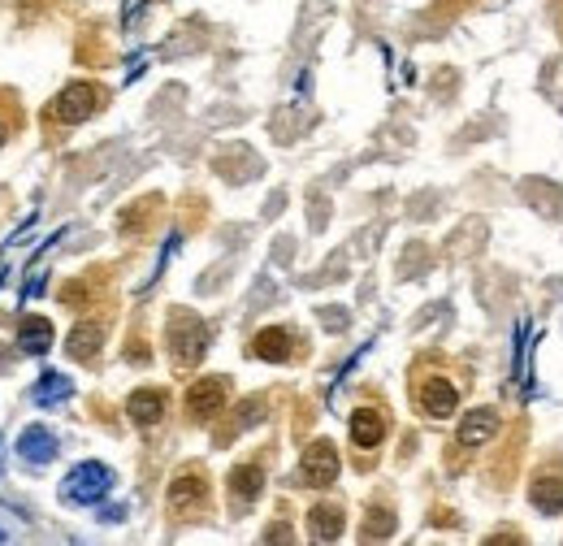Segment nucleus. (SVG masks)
Wrapping results in <instances>:
<instances>
[{
    "mask_svg": "<svg viewBox=\"0 0 563 546\" xmlns=\"http://www.w3.org/2000/svg\"><path fill=\"white\" fill-rule=\"evenodd\" d=\"M18 130V96H9V91H0V148L9 143V135Z\"/></svg>",
    "mask_w": 563,
    "mask_h": 546,
    "instance_id": "412c9836",
    "label": "nucleus"
},
{
    "mask_svg": "<svg viewBox=\"0 0 563 546\" xmlns=\"http://www.w3.org/2000/svg\"><path fill=\"white\" fill-rule=\"evenodd\" d=\"M104 104H109V91L100 83H91V78H78V83H65L52 96V104H44V126L70 130L78 122H87V117H96Z\"/></svg>",
    "mask_w": 563,
    "mask_h": 546,
    "instance_id": "7ed1b4c3",
    "label": "nucleus"
},
{
    "mask_svg": "<svg viewBox=\"0 0 563 546\" xmlns=\"http://www.w3.org/2000/svg\"><path fill=\"white\" fill-rule=\"evenodd\" d=\"M386 434H390V416L382 403H364V408L351 412V447L360 455H373L386 442Z\"/></svg>",
    "mask_w": 563,
    "mask_h": 546,
    "instance_id": "1a4fd4ad",
    "label": "nucleus"
},
{
    "mask_svg": "<svg viewBox=\"0 0 563 546\" xmlns=\"http://www.w3.org/2000/svg\"><path fill=\"white\" fill-rule=\"evenodd\" d=\"M395 507H386V503H373L369 512H364V525H360V538L364 542H386L390 533H395Z\"/></svg>",
    "mask_w": 563,
    "mask_h": 546,
    "instance_id": "6ab92c4d",
    "label": "nucleus"
},
{
    "mask_svg": "<svg viewBox=\"0 0 563 546\" xmlns=\"http://www.w3.org/2000/svg\"><path fill=\"white\" fill-rule=\"evenodd\" d=\"M529 503L538 507L542 516H559L563 512V473L555 464H546L533 473V486H529Z\"/></svg>",
    "mask_w": 563,
    "mask_h": 546,
    "instance_id": "ddd939ff",
    "label": "nucleus"
},
{
    "mask_svg": "<svg viewBox=\"0 0 563 546\" xmlns=\"http://www.w3.org/2000/svg\"><path fill=\"white\" fill-rule=\"evenodd\" d=\"M48 347H52V321L48 317H22L18 351H26V356H48Z\"/></svg>",
    "mask_w": 563,
    "mask_h": 546,
    "instance_id": "a211bd4d",
    "label": "nucleus"
},
{
    "mask_svg": "<svg viewBox=\"0 0 563 546\" xmlns=\"http://www.w3.org/2000/svg\"><path fill=\"white\" fill-rule=\"evenodd\" d=\"M412 403L425 421H447L460 408V382L442 373V360L434 364V356H425L412 369Z\"/></svg>",
    "mask_w": 563,
    "mask_h": 546,
    "instance_id": "f257e3e1",
    "label": "nucleus"
},
{
    "mask_svg": "<svg viewBox=\"0 0 563 546\" xmlns=\"http://www.w3.org/2000/svg\"><path fill=\"white\" fill-rule=\"evenodd\" d=\"M18 455L26 464H48L52 455H57V434L44 425H26L22 438H18Z\"/></svg>",
    "mask_w": 563,
    "mask_h": 546,
    "instance_id": "dca6fc26",
    "label": "nucleus"
},
{
    "mask_svg": "<svg viewBox=\"0 0 563 546\" xmlns=\"http://www.w3.org/2000/svg\"><path fill=\"white\" fill-rule=\"evenodd\" d=\"M286 538H291V529L286 525H269V533H265V542H286Z\"/></svg>",
    "mask_w": 563,
    "mask_h": 546,
    "instance_id": "4be33fe9",
    "label": "nucleus"
},
{
    "mask_svg": "<svg viewBox=\"0 0 563 546\" xmlns=\"http://www.w3.org/2000/svg\"><path fill=\"white\" fill-rule=\"evenodd\" d=\"M265 412H269V399L265 395H252V399H243L239 408H234V416H230V425H226V434H217V447H226L230 438H239V434H247L256 421H265Z\"/></svg>",
    "mask_w": 563,
    "mask_h": 546,
    "instance_id": "f3484780",
    "label": "nucleus"
},
{
    "mask_svg": "<svg viewBox=\"0 0 563 546\" xmlns=\"http://www.w3.org/2000/svg\"><path fill=\"white\" fill-rule=\"evenodd\" d=\"M165 412H169V390H165V386H139V390H130L126 416H130V421H135L139 429L161 425Z\"/></svg>",
    "mask_w": 563,
    "mask_h": 546,
    "instance_id": "9b49d317",
    "label": "nucleus"
},
{
    "mask_svg": "<svg viewBox=\"0 0 563 546\" xmlns=\"http://www.w3.org/2000/svg\"><path fill=\"white\" fill-rule=\"evenodd\" d=\"M5 356H9V351H5V343H0V364H5Z\"/></svg>",
    "mask_w": 563,
    "mask_h": 546,
    "instance_id": "5701e85b",
    "label": "nucleus"
},
{
    "mask_svg": "<svg viewBox=\"0 0 563 546\" xmlns=\"http://www.w3.org/2000/svg\"><path fill=\"white\" fill-rule=\"evenodd\" d=\"M226 403H230V377L208 373V377H200V382L187 386V395H182V412H187V421L208 425V421H217V416L226 412Z\"/></svg>",
    "mask_w": 563,
    "mask_h": 546,
    "instance_id": "39448f33",
    "label": "nucleus"
},
{
    "mask_svg": "<svg viewBox=\"0 0 563 546\" xmlns=\"http://www.w3.org/2000/svg\"><path fill=\"white\" fill-rule=\"evenodd\" d=\"M5 538H9V533H5V529H0V542H5Z\"/></svg>",
    "mask_w": 563,
    "mask_h": 546,
    "instance_id": "b1692460",
    "label": "nucleus"
},
{
    "mask_svg": "<svg viewBox=\"0 0 563 546\" xmlns=\"http://www.w3.org/2000/svg\"><path fill=\"white\" fill-rule=\"evenodd\" d=\"M31 395H35V403H61L65 395H70V382H65L61 373H48V377H39L35 382Z\"/></svg>",
    "mask_w": 563,
    "mask_h": 546,
    "instance_id": "aec40b11",
    "label": "nucleus"
},
{
    "mask_svg": "<svg viewBox=\"0 0 563 546\" xmlns=\"http://www.w3.org/2000/svg\"><path fill=\"white\" fill-rule=\"evenodd\" d=\"M338 468H343V460H338V447L330 438H317L308 442V451L299 455V481L312 490H325L338 481Z\"/></svg>",
    "mask_w": 563,
    "mask_h": 546,
    "instance_id": "423d86ee",
    "label": "nucleus"
},
{
    "mask_svg": "<svg viewBox=\"0 0 563 546\" xmlns=\"http://www.w3.org/2000/svg\"><path fill=\"white\" fill-rule=\"evenodd\" d=\"M343 525H347V512H343V503H334V499H325L308 512V538L312 542H338L343 538Z\"/></svg>",
    "mask_w": 563,
    "mask_h": 546,
    "instance_id": "2eb2a0df",
    "label": "nucleus"
},
{
    "mask_svg": "<svg viewBox=\"0 0 563 546\" xmlns=\"http://www.w3.org/2000/svg\"><path fill=\"white\" fill-rule=\"evenodd\" d=\"M109 486H113V473L104 464H96V460H87V464H78L70 477L61 481V499L65 503H96V499H104L109 494Z\"/></svg>",
    "mask_w": 563,
    "mask_h": 546,
    "instance_id": "6e6552de",
    "label": "nucleus"
},
{
    "mask_svg": "<svg viewBox=\"0 0 563 546\" xmlns=\"http://www.w3.org/2000/svg\"><path fill=\"white\" fill-rule=\"evenodd\" d=\"M208 499H213V481H208L204 464H182L174 477H169V490H165V507H169V520L174 525H191V520H204L208 516Z\"/></svg>",
    "mask_w": 563,
    "mask_h": 546,
    "instance_id": "f03ea898",
    "label": "nucleus"
},
{
    "mask_svg": "<svg viewBox=\"0 0 563 546\" xmlns=\"http://www.w3.org/2000/svg\"><path fill=\"white\" fill-rule=\"evenodd\" d=\"M265 477H269L265 455H247V460L230 468V494L239 503H252V499H260V490H265Z\"/></svg>",
    "mask_w": 563,
    "mask_h": 546,
    "instance_id": "f8f14e48",
    "label": "nucleus"
},
{
    "mask_svg": "<svg viewBox=\"0 0 563 546\" xmlns=\"http://www.w3.org/2000/svg\"><path fill=\"white\" fill-rule=\"evenodd\" d=\"M104 334H109V321L104 317H83L65 338V351H70V360H96L100 347H104Z\"/></svg>",
    "mask_w": 563,
    "mask_h": 546,
    "instance_id": "4468645a",
    "label": "nucleus"
},
{
    "mask_svg": "<svg viewBox=\"0 0 563 546\" xmlns=\"http://www.w3.org/2000/svg\"><path fill=\"white\" fill-rule=\"evenodd\" d=\"M503 434V412L499 408H473L455 425V451H481L486 442Z\"/></svg>",
    "mask_w": 563,
    "mask_h": 546,
    "instance_id": "0eeeda50",
    "label": "nucleus"
},
{
    "mask_svg": "<svg viewBox=\"0 0 563 546\" xmlns=\"http://www.w3.org/2000/svg\"><path fill=\"white\" fill-rule=\"evenodd\" d=\"M247 351H252L256 360H269V364H291L299 351V338L291 325H265V330L247 343Z\"/></svg>",
    "mask_w": 563,
    "mask_h": 546,
    "instance_id": "9d476101",
    "label": "nucleus"
},
{
    "mask_svg": "<svg viewBox=\"0 0 563 546\" xmlns=\"http://www.w3.org/2000/svg\"><path fill=\"white\" fill-rule=\"evenodd\" d=\"M165 347H169V360H174L178 373L195 369L208 351V325L195 317V312L174 308L169 312V325H165Z\"/></svg>",
    "mask_w": 563,
    "mask_h": 546,
    "instance_id": "20e7f679",
    "label": "nucleus"
}]
</instances>
